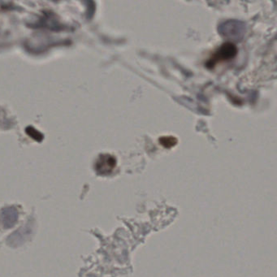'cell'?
Returning a JSON list of instances; mask_svg holds the SVG:
<instances>
[{"label":"cell","mask_w":277,"mask_h":277,"mask_svg":"<svg viewBox=\"0 0 277 277\" xmlns=\"http://www.w3.org/2000/svg\"><path fill=\"white\" fill-rule=\"evenodd\" d=\"M220 32L226 38H232L237 40L242 38L245 32V28L242 23L236 20H229L220 25Z\"/></svg>","instance_id":"obj_2"},{"label":"cell","mask_w":277,"mask_h":277,"mask_svg":"<svg viewBox=\"0 0 277 277\" xmlns=\"http://www.w3.org/2000/svg\"><path fill=\"white\" fill-rule=\"evenodd\" d=\"M161 145L165 148H172L178 144V139L172 136H164L160 139Z\"/></svg>","instance_id":"obj_5"},{"label":"cell","mask_w":277,"mask_h":277,"mask_svg":"<svg viewBox=\"0 0 277 277\" xmlns=\"http://www.w3.org/2000/svg\"><path fill=\"white\" fill-rule=\"evenodd\" d=\"M18 212L14 207H7L1 212V222L6 228L13 227L17 221Z\"/></svg>","instance_id":"obj_4"},{"label":"cell","mask_w":277,"mask_h":277,"mask_svg":"<svg viewBox=\"0 0 277 277\" xmlns=\"http://www.w3.org/2000/svg\"><path fill=\"white\" fill-rule=\"evenodd\" d=\"M237 55V48L235 44L232 43H224L213 53L210 59L207 60L206 66L208 68H213L218 64L227 62L234 59Z\"/></svg>","instance_id":"obj_1"},{"label":"cell","mask_w":277,"mask_h":277,"mask_svg":"<svg viewBox=\"0 0 277 277\" xmlns=\"http://www.w3.org/2000/svg\"><path fill=\"white\" fill-rule=\"evenodd\" d=\"M116 166V160L113 155L105 154L100 155L95 163V170L98 174L107 176L111 174Z\"/></svg>","instance_id":"obj_3"}]
</instances>
